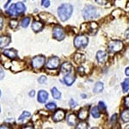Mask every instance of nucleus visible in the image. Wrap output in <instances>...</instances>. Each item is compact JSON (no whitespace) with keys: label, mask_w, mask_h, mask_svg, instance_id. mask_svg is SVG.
<instances>
[{"label":"nucleus","mask_w":129,"mask_h":129,"mask_svg":"<svg viewBox=\"0 0 129 129\" xmlns=\"http://www.w3.org/2000/svg\"><path fill=\"white\" fill-rule=\"evenodd\" d=\"M74 62L76 64H81L82 63H84V60H85V56L84 54H82V53H76V54L74 55Z\"/></svg>","instance_id":"nucleus-20"},{"label":"nucleus","mask_w":129,"mask_h":129,"mask_svg":"<svg viewBox=\"0 0 129 129\" xmlns=\"http://www.w3.org/2000/svg\"><path fill=\"white\" fill-rule=\"evenodd\" d=\"M98 108L100 109V110H102V111H103V110H105L106 109V105H105V103H103V102H99V106H98Z\"/></svg>","instance_id":"nucleus-32"},{"label":"nucleus","mask_w":129,"mask_h":129,"mask_svg":"<svg viewBox=\"0 0 129 129\" xmlns=\"http://www.w3.org/2000/svg\"><path fill=\"white\" fill-rule=\"evenodd\" d=\"M78 119H80L81 120H85L88 118L89 116V108L88 107H84L82 108L79 112H78Z\"/></svg>","instance_id":"nucleus-17"},{"label":"nucleus","mask_w":129,"mask_h":129,"mask_svg":"<svg viewBox=\"0 0 129 129\" xmlns=\"http://www.w3.org/2000/svg\"><path fill=\"white\" fill-rule=\"evenodd\" d=\"M124 104L126 108H129V96H126L124 100Z\"/></svg>","instance_id":"nucleus-36"},{"label":"nucleus","mask_w":129,"mask_h":129,"mask_svg":"<svg viewBox=\"0 0 129 129\" xmlns=\"http://www.w3.org/2000/svg\"><path fill=\"white\" fill-rule=\"evenodd\" d=\"M3 26H4V19L1 16H0V30L3 28Z\"/></svg>","instance_id":"nucleus-39"},{"label":"nucleus","mask_w":129,"mask_h":129,"mask_svg":"<svg viewBox=\"0 0 129 129\" xmlns=\"http://www.w3.org/2000/svg\"><path fill=\"white\" fill-rule=\"evenodd\" d=\"M77 105H78L77 102H75L73 99H71L70 100V106H71V108H75Z\"/></svg>","instance_id":"nucleus-34"},{"label":"nucleus","mask_w":129,"mask_h":129,"mask_svg":"<svg viewBox=\"0 0 129 129\" xmlns=\"http://www.w3.org/2000/svg\"><path fill=\"white\" fill-rule=\"evenodd\" d=\"M59 63H60L59 58L57 57V56H53V57L49 58V59L47 60L46 66L49 70H55L59 66Z\"/></svg>","instance_id":"nucleus-7"},{"label":"nucleus","mask_w":129,"mask_h":129,"mask_svg":"<svg viewBox=\"0 0 129 129\" xmlns=\"http://www.w3.org/2000/svg\"><path fill=\"white\" fill-rule=\"evenodd\" d=\"M0 96H1V90H0Z\"/></svg>","instance_id":"nucleus-47"},{"label":"nucleus","mask_w":129,"mask_h":129,"mask_svg":"<svg viewBox=\"0 0 129 129\" xmlns=\"http://www.w3.org/2000/svg\"><path fill=\"white\" fill-rule=\"evenodd\" d=\"M81 96H82L83 98H86V95H85L84 94H82V95H81Z\"/></svg>","instance_id":"nucleus-46"},{"label":"nucleus","mask_w":129,"mask_h":129,"mask_svg":"<svg viewBox=\"0 0 129 129\" xmlns=\"http://www.w3.org/2000/svg\"><path fill=\"white\" fill-rule=\"evenodd\" d=\"M35 95V90H31L30 92H29V96H34V95Z\"/></svg>","instance_id":"nucleus-42"},{"label":"nucleus","mask_w":129,"mask_h":129,"mask_svg":"<svg viewBox=\"0 0 129 129\" xmlns=\"http://www.w3.org/2000/svg\"><path fill=\"white\" fill-rule=\"evenodd\" d=\"M64 115H66V114H64V110H62V109L57 110V111L54 113V114L53 115V121H55V122L61 121V120L64 118Z\"/></svg>","instance_id":"nucleus-16"},{"label":"nucleus","mask_w":129,"mask_h":129,"mask_svg":"<svg viewBox=\"0 0 129 129\" xmlns=\"http://www.w3.org/2000/svg\"><path fill=\"white\" fill-rule=\"evenodd\" d=\"M10 27H11L12 28H16L18 26V22L16 20H12L10 22Z\"/></svg>","instance_id":"nucleus-30"},{"label":"nucleus","mask_w":129,"mask_h":129,"mask_svg":"<svg viewBox=\"0 0 129 129\" xmlns=\"http://www.w3.org/2000/svg\"><path fill=\"white\" fill-rule=\"evenodd\" d=\"M30 115H31V114L28 111H23L22 114L19 116V118H18V120H19V121H23L26 118L30 117Z\"/></svg>","instance_id":"nucleus-27"},{"label":"nucleus","mask_w":129,"mask_h":129,"mask_svg":"<svg viewBox=\"0 0 129 129\" xmlns=\"http://www.w3.org/2000/svg\"><path fill=\"white\" fill-rule=\"evenodd\" d=\"M83 15H84V19H86V20L92 19V18H94L95 15H96V9L92 5L85 6L84 11H83Z\"/></svg>","instance_id":"nucleus-6"},{"label":"nucleus","mask_w":129,"mask_h":129,"mask_svg":"<svg viewBox=\"0 0 129 129\" xmlns=\"http://www.w3.org/2000/svg\"><path fill=\"white\" fill-rule=\"evenodd\" d=\"M43 27H44V24L41 22H39V21H35L32 23V29L35 31V32H39V31L42 30Z\"/></svg>","instance_id":"nucleus-18"},{"label":"nucleus","mask_w":129,"mask_h":129,"mask_svg":"<svg viewBox=\"0 0 129 129\" xmlns=\"http://www.w3.org/2000/svg\"><path fill=\"white\" fill-rule=\"evenodd\" d=\"M78 74L81 75V76H84V75L86 73V72H85L84 68L83 67V66H79V67L78 68Z\"/></svg>","instance_id":"nucleus-31"},{"label":"nucleus","mask_w":129,"mask_h":129,"mask_svg":"<svg viewBox=\"0 0 129 129\" xmlns=\"http://www.w3.org/2000/svg\"><path fill=\"white\" fill-rule=\"evenodd\" d=\"M75 80H76V76H75L72 72L70 74L64 75V84L66 85H68V86H72V85L73 84V83L75 82Z\"/></svg>","instance_id":"nucleus-14"},{"label":"nucleus","mask_w":129,"mask_h":129,"mask_svg":"<svg viewBox=\"0 0 129 129\" xmlns=\"http://www.w3.org/2000/svg\"><path fill=\"white\" fill-rule=\"evenodd\" d=\"M4 54H5L6 57L9 58V59H15L18 57V53L17 51L13 48H10V49H5L4 51Z\"/></svg>","instance_id":"nucleus-11"},{"label":"nucleus","mask_w":129,"mask_h":129,"mask_svg":"<svg viewBox=\"0 0 129 129\" xmlns=\"http://www.w3.org/2000/svg\"><path fill=\"white\" fill-rule=\"evenodd\" d=\"M125 37H126V39L129 40V28H127V29L125 31Z\"/></svg>","instance_id":"nucleus-40"},{"label":"nucleus","mask_w":129,"mask_h":129,"mask_svg":"<svg viewBox=\"0 0 129 129\" xmlns=\"http://www.w3.org/2000/svg\"><path fill=\"white\" fill-rule=\"evenodd\" d=\"M11 1V0H8V2H7V4H6V5H5V8H7L8 7V5H9L10 4V2Z\"/></svg>","instance_id":"nucleus-44"},{"label":"nucleus","mask_w":129,"mask_h":129,"mask_svg":"<svg viewBox=\"0 0 129 129\" xmlns=\"http://www.w3.org/2000/svg\"><path fill=\"white\" fill-rule=\"evenodd\" d=\"M4 78H5V71L0 66V80H2Z\"/></svg>","instance_id":"nucleus-35"},{"label":"nucleus","mask_w":129,"mask_h":129,"mask_svg":"<svg viewBox=\"0 0 129 129\" xmlns=\"http://www.w3.org/2000/svg\"><path fill=\"white\" fill-rule=\"evenodd\" d=\"M11 42V37L9 35H1L0 36V48L3 49L8 47Z\"/></svg>","instance_id":"nucleus-10"},{"label":"nucleus","mask_w":129,"mask_h":129,"mask_svg":"<svg viewBox=\"0 0 129 129\" xmlns=\"http://www.w3.org/2000/svg\"><path fill=\"white\" fill-rule=\"evenodd\" d=\"M52 95H53V97L54 99H60L61 98V93L59 92V90H58V89L56 88V87H53V88H52Z\"/></svg>","instance_id":"nucleus-24"},{"label":"nucleus","mask_w":129,"mask_h":129,"mask_svg":"<svg viewBox=\"0 0 129 129\" xmlns=\"http://www.w3.org/2000/svg\"><path fill=\"white\" fill-rule=\"evenodd\" d=\"M53 36L58 41L64 40V36H66V32H64V28L60 26L54 27V28H53Z\"/></svg>","instance_id":"nucleus-8"},{"label":"nucleus","mask_w":129,"mask_h":129,"mask_svg":"<svg viewBox=\"0 0 129 129\" xmlns=\"http://www.w3.org/2000/svg\"><path fill=\"white\" fill-rule=\"evenodd\" d=\"M38 102L40 103H45L47 102V100L48 99V93L44 89H41L38 92Z\"/></svg>","instance_id":"nucleus-15"},{"label":"nucleus","mask_w":129,"mask_h":129,"mask_svg":"<svg viewBox=\"0 0 129 129\" xmlns=\"http://www.w3.org/2000/svg\"><path fill=\"white\" fill-rule=\"evenodd\" d=\"M46 1H47V0H41V5H43V4H44Z\"/></svg>","instance_id":"nucleus-45"},{"label":"nucleus","mask_w":129,"mask_h":129,"mask_svg":"<svg viewBox=\"0 0 129 129\" xmlns=\"http://www.w3.org/2000/svg\"><path fill=\"white\" fill-rule=\"evenodd\" d=\"M88 126L89 125L86 123V122H84V120H83V122H81V123H79L78 125V126H76L78 129H79V128H88Z\"/></svg>","instance_id":"nucleus-29"},{"label":"nucleus","mask_w":129,"mask_h":129,"mask_svg":"<svg viewBox=\"0 0 129 129\" xmlns=\"http://www.w3.org/2000/svg\"><path fill=\"white\" fill-rule=\"evenodd\" d=\"M109 51L112 53H116L123 49V42L120 41H110L108 46Z\"/></svg>","instance_id":"nucleus-5"},{"label":"nucleus","mask_w":129,"mask_h":129,"mask_svg":"<svg viewBox=\"0 0 129 129\" xmlns=\"http://www.w3.org/2000/svg\"><path fill=\"white\" fill-rule=\"evenodd\" d=\"M72 64L68 63V62H64V64H61L60 66V69H61V72L63 73L64 75H67V74H70L72 72Z\"/></svg>","instance_id":"nucleus-12"},{"label":"nucleus","mask_w":129,"mask_h":129,"mask_svg":"<svg viewBox=\"0 0 129 129\" xmlns=\"http://www.w3.org/2000/svg\"><path fill=\"white\" fill-rule=\"evenodd\" d=\"M95 2H96L98 5H105L108 2V0H95Z\"/></svg>","instance_id":"nucleus-37"},{"label":"nucleus","mask_w":129,"mask_h":129,"mask_svg":"<svg viewBox=\"0 0 129 129\" xmlns=\"http://www.w3.org/2000/svg\"><path fill=\"white\" fill-rule=\"evenodd\" d=\"M125 73H126V76L129 77V67H126V71H125Z\"/></svg>","instance_id":"nucleus-43"},{"label":"nucleus","mask_w":129,"mask_h":129,"mask_svg":"<svg viewBox=\"0 0 129 129\" xmlns=\"http://www.w3.org/2000/svg\"><path fill=\"white\" fill-rule=\"evenodd\" d=\"M26 10V6L23 3L18 2L16 4H12L7 10V13L11 16V17H16L22 14H23Z\"/></svg>","instance_id":"nucleus-2"},{"label":"nucleus","mask_w":129,"mask_h":129,"mask_svg":"<svg viewBox=\"0 0 129 129\" xmlns=\"http://www.w3.org/2000/svg\"><path fill=\"white\" fill-rule=\"evenodd\" d=\"M108 59V53L105 51H98L96 53V60L100 64H103Z\"/></svg>","instance_id":"nucleus-13"},{"label":"nucleus","mask_w":129,"mask_h":129,"mask_svg":"<svg viewBox=\"0 0 129 129\" xmlns=\"http://www.w3.org/2000/svg\"><path fill=\"white\" fill-rule=\"evenodd\" d=\"M42 6H44L45 8H47V7H49L50 6V2L48 1V0H47V1L45 2L44 4H43V5Z\"/></svg>","instance_id":"nucleus-41"},{"label":"nucleus","mask_w":129,"mask_h":129,"mask_svg":"<svg viewBox=\"0 0 129 129\" xmlns=\"http://www.w3.org/2000/svg\"><path fill=\"white\" fill-rule=\"evenodd\" d=\"M101 110L98 107H93L92 109L90 110V113H91V115H92L93 118H95V119H97V118H99L100 116H101Z\"/></svg>","instance_id":"nucleus-21"},{"label":"nucleus","mask_w":129,"mask_h":129,"mask_svg":"<svg viewBox=\"0 0 129 129\" xmlns=\"http://www.w3.org/2000/svg\"><path fill=\"white\" fill-rule=\"evenodd\" d=\"M120 119L123 122L129 121V110H124L120 114Z\"/></svg>","instance_id":"nucleus-22"},{"label":"nucleus","mask_w":129,"mask_h":129,"mask_svg":"<svg viewBox=\"0 0 129 129\" xmlns=\"http://www.w3.org/2000/svg\"><path fill=\"white\" fill-rule=\"evenodd\" d=\"M46 62V58L43 55H37L31 60V66L35 70H39L43 67Z\"/></svg>","instance_id":"nucleus-4"},{"label":"nucleus","mask_w":129,"mask_h":129,"mask_svg":"<svg viewBox=\"0 0 129 129\" xmlns=\"http://www.w3.org/2000/svg\"><path fill=\"white\" fill-rule=\"evenodd\" d=\"M66 121H67V123L69 126H76L77 124V116L75 115L74 114H70L69 115L67 116V118H66Z\"/></svg>","instance_id":"nucleus-19"},{"label":"nucleus","mask_w":129,"mask_h":129,"mask_svg":"<svg viewBox=\"0 0 129 129\" xmlns=\"http://www.w3.org/2000/svg\"><path fill=\"white\" fill-rule=\"evenodd\" d=\"M46 81H47V77H45V76L40 77V78L38 79V82L40 83V84H44Z\"/></svg>","instance_id":"nucleus-33"},{"label":"nucleus","mask_w":129,"mask_h":129,"mask_svg":"<svg viewBox=\"0 0 129 129\" xmlns=\"http://www.w3.org/2000/svg\"><path fill=\"white\" fill-rule=\"evenodd\" d=\"M121 87H122V89H123L124 92H127L129 90V78H126V79L122 82Z\"/></svg>","instance_id":"nucleus-25"},{"label":"nucleus","mask_w":129,"mask_h":129,"mask_svg":"<svg viewBox=\"0 0 129 129\" xmlns=\"http://www.w3.org/2000/svg\"><path fill=\"white\" fill-rule=\"evenodd\" d=\"M0 112H1V108H0Z\"/></svg>","instance_id":"nucleus-48"},{"label":"nucleus","mask_w":129,"mask_h":129,"mask_svg":"<svg viewBox=\"0 0 129 129\" xmlns=\"http://www.w3.org/2000/svg\"><path fill=\"white\" fill-rule=\"evenodd\" d=\"M84 25L87 28H85V29H82V31L88 33L89 35L95 34V33L98 30V24L95 22H88V23H84Z\"/></svg>","instance_id":"nucleus-9"},{"label":"nucleus","mask_w":129,"mask_h":129,"mask_svg":"<svg viewBox=\"0 0 129 129\" xmlns=\"http://www.w3.org/2000/svg\"><path fill=\"white\" fill-rule=\"evenodd\" d=\"M103 84L102 82H97L95 84L93 91H94V93H100L103 91Z\"/></svg>","instance_id":"nucleus-23"},{"label":"nucleus","mask_w":129,"mask_h":129,"mask_svg":"<svg viewBox=\"0 0 129 129\" xmlns=\"http://www.w3.org/2000/svg\"><path fill=\"white\" fill-rule=\"evenodd\" d=\"M89 42V39L87 36H85L84 35H77L74 39V46L76 48L78 49H82L84 48Z\"/></svg>","instance_id":"nucleus-3"},{"label":"nucleus","mask_w":129,"mask_h":129,"mask_svg":"<svg viewBox=\"0 0 129 129\" xmlns=\"http://www.w3.org/2000/svg\"><path fill=\"white\" fill-rule=\"evenodd\" d=\"M73 12V7L70 4H63L58 8V15L62 22L67 21Z\"/></svg>","instance_id":"nucleus-1"},{"label":"nucleus","mask_w":129,"mask_h":129,"mask_svg":"<svg viewBox=\"0 0 129 129\" xmlns=\"http://www.w3.org/2000/svg\"><path fill=\"white\" fill-rule=\"evenodd\" d=\"M57 108V105L54 103H48L47 104H46V109L50 110V111H53Z\"/></svg>","instance_id":"nucleus-28"},{"label":"nucleus","mask_w":129,"mask_h":129,"mask_svg":"<svg viewBox=\"0 0 129 129\" xmlns=\"http://www.w3.org/2000/svg\"><path fill=\"white\" fill-rule=\"evenodd\" d=\"M116 120H117V114H114V115L111 117V119H110V122H111V123H114V121H116Z\"/></svg>","instance_id":"nucleus-38"},{"label":"nucleus","mask_w":129,"mask_h":129,"mask_svg":"<svg viewBox=\"0 0 129 129\" xmlns=\"http://www.w3.org/2000/svg\"><path fill=\"white\" fill-rule=\"evenodd\" d=\"M29 22H30V17L27 16V17H24L23 19L22 20V22H21V26H22V28H28V27Z\"/></svg>","instance_id":"nucleus-26"}]
</instances>
